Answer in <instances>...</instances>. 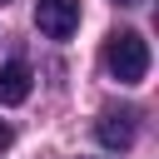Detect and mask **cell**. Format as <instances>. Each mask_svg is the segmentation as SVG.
Wrapping results in <instances>:
<instances>
[{
  "label": "cell",
  "mask_w": 159,
  "mask_h": 159,
  "mask_svg": "<svg viewBox=\"0 0 159 159\" xmlns=\"http://www.w3.org/2000/svg\"><path fill=\"white\" fill-rule=\"evenodd\" d=\"M104 70L119 80V84H139L149 75V45L139 30H114L104 40Z\"/></svg>",
  "instance_id": "obj_1"
},
{
  "label": "cell",
  "mask_w": 159,
  "mask_h": 159,
  "mask_svg": "<svg viewBox=\"0 0 159 159\" xmlns=\"http://www.w3.org/2000/svg\"><path fill=\"white\" fill-rule=\"evenodd\" d=\"M35 25L45 40H70L80 30V0H40L35 5Z\"/></svg>",
  "instance_id": "obj_2"
},
{
  "label": "cell",
  "mask_w": 159,
  "mask_h": 159,
  "mask_svg": "<svg viewBox=\"0 0 159 159\" xmlns=\"http://www.w3.org/2000/svg\"><path fill=\"white\" fill-rule=\"evenodd\" d=\"M94 139H99L104 149L124 154V149L134 144V114H129V109H104V114L94 119Z\"/></svg>",
  "instance_id": "obj_3"
},
{
  "label": "cell",
  "mask_w": 159,
  "mask_h": 159,
  "mask_svg": "<svg viewBox=\"0 0 159 159\" xmlns=\"http://www.w3.org/2000/svg\"><path fill=\"white\" fill-rule=\"evenodd\" d=\"M30 99V65L5 60L0 65V104H25Z\"/></svg>",
  "instance_id": "obj_4"
},
{
  "label": "cell",
  "mask_w": 159,
  "mask_h": 159,
  "mask_svg": "<svg viewBox=\"0 0 159 159\" xmlns=\"http://www.w3.org/2000/svg\"><path fill=\"white\" fill-rule=\"evenodd\" d=\"M10 139H15V134H10V124H0V154L10 149Z\"/></svg>",
  "instance_id": "obj_5"
},
{
  "label": "cell",
  "mask_w": 159,
  "mask_h": 159,
  "mask_svg": "<svg viewBox=\"0 0 159 159\" xmlns=\"http://www.w3.org/2000/svg\"><path fill=\"white\" fill-rule=\"evenodd\" d=\"M119 5H134V0H119Z\"/></svg>",
  "instance_id": "obj_6"
},
{
  "label": "cell",
  "mask_w": 159,
  "mask_h": 159,
  "mask_svg": "<svg viewBox=\"0 0 159 159\" xmlns=\"http://www.w3.org/2000/svg\"><path fill=\"white\" fill-rule=\"evenodd\" d=\"M0 5H5V0H0Z\"/></svg>",
  "instance_id": "obj_7"
}]
</instances>
